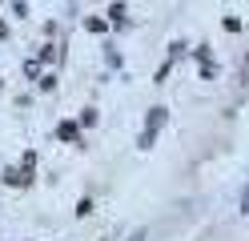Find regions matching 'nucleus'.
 <instances>
[{
  "label": "nucleus",
  "instance_id": "f257e3e1",
  "mask_svg": "<svg viewBox=\"0 0 249 241\" xmlns=\"http://www.w3.org/2000/svg\"><path fill=\"white\" fill-rule=\"evenodd\" d=\"M129 241H145V233H137V237H129Z\"/></svg>",
  "mask_w": 249,
  "mask_h": 241
}]
</instances>
